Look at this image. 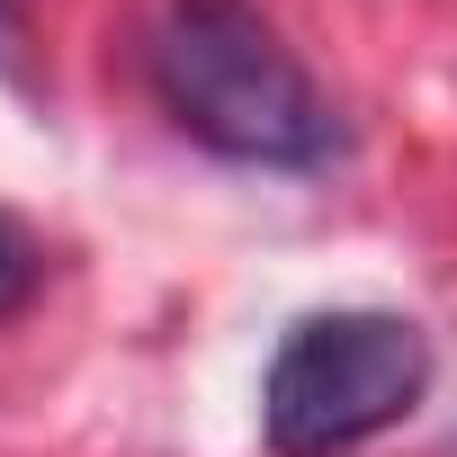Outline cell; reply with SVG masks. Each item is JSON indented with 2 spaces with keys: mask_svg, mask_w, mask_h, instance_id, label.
<instances>
[{
  "mask_svg": "<svg viewBox=\"0 0 457 457\" xmlns=\"http://www.w3.org/2000/svg\"><path fill=\"white\" fill-rule=\"evenodd\" d=\"M153 90L179 135L261 170H314L341 135L332 99L252 0H179L153 46Z\"/></svg>",
  "mask_w": 457,
  "mask_h": 457,
  "instance_id": "obj_1",
  "label": "cell"
},
{
  "mask_svg": "<svg viewBox=\"0 0 457 457\" xmlns=\"http://www.w3.org/2000/svg\"><path fill=\"white\" fill-rule=\"evenodd\" d=\"M430 386V341L403 314L350 305V314H305L261 386V430L278 457H341L403 421Z\"/></svg>",
  "mask_w": 457,
  "mask_h": 457,
  "instance_id": "obj_2",
  "label": "cell"
},
{
  "mask_svg": "<svg viewBox=\"0 0 457 457\" xmlns=\"http://www.w3.org/2000/svg\"><path fill=\"white\" fill-rule=\"evenodd\" d=\"M28 278H37V261H28V243L10 234V224H0V305H10V296H28Z\"/></svg>",
  "mask_w": 457,
  "mask_h": 457,
  "instance_id": "obj_3",
  "label": "cell"
}]
</instances>
